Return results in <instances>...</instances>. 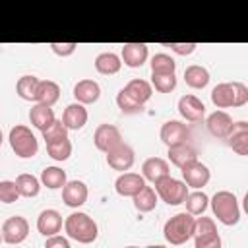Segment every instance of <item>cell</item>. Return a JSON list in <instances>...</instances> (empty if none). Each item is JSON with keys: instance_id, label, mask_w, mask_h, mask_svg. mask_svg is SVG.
<instances>
[{"instance_id": "12", "label": "cell", "mask_w": 248, "mask_h": 248, "mask_svg": "<svg viewBox=\"0 0 248 248\" xmlns=\"http://www.w3.org/2000/svg\"><path fill=\"white\" fill-rule=\"evenodd\" d=\"M87 196H89V190L81 180H68L62 188V202L74 209L81 207L87 202Z\"/></svg>"}, {"instance_id": "3", "label": "cell", "mask_w": 248, "mask_h": 248, "mask_svg": "<svg viewBox=\"0 0 248 248\" xmlns=\"http://www.w3.org/2000/svg\"><path fill=\"white\" fill-rule=\"evenodd\" d=\"M211 211L217 217V221H221L227 227H232L240 221V205L238 200L232 192L229 190H219L213 194V198L209 200Z\"/></svg>"}, {"instance_id": "5", "label": "cell", "mask_w": 248, "mask_h": 248, "mask_svg": "<svg viewBox=\"0 0 248 248\" xmlns=\"http://www.w3.org/2000/svg\"><path fill=\"white\" fill-rule=\"evenodd\" d=\"M8 141H10L12 151H14L19 159H31V157H35L37 151H39V141H37L35 134L31 132L29 126H23V124H16V126L10 130Z\"/></svg>"}, {"instance_id": "39", "label": "cell", "mask_w": 248, "mask_h": 248, "mask_svg": "<svg viewBox=\"0 0 248 248\" xmlns=\"http://www.w3.org/2000/svg\"><path fill=\"white\" fill-rule=\"evenodd\" d=\"M19 198L16 182L14 180H0V202L2 203H14Z\"/></svg>"}, {"instance_id": "8", "label": "cell", "mask_w": 248, "mask_h": 248, "mask_svg": "<svg viewBox=\"0 0 248 248\" xmlns=\"http://www.w3.org/2000/svg\"><path fill=\"white\" fill-rule=\"evenodd\" d=\"M93 143L99 151L108 153L122 143V134L114 124H99L93 134Z\"/></svg>"}, {"instance_id": "32", "label": "cell", "mask_w": 248, "mask_h": 248, "mask_svg": "<svg viewBox=\"0 0 248 248\" xmlns=\"http://www.w3.org/2000/svg\"><path fill=\"white\" fill-rule=\"evenodd\" d=\"M37 87H39V79L35 76H21L17 79V83H16V93L23 101L37 103Z\"/></svg>"}, {"instance_id": "22", "label": "cell", "mask_w": 248, "mask_h": 248, "mask_svg": "<svg viewBox=\"0 0 248 248\" xmlns=\"http://www.w3.org/2000/svg\"><path fill=\"white\" fill-rule=\"evenodd\" d=\"M169 163L161 157H149L143 161L141 165V176L143 180H151V182H157L159 178L163 176H169Z\"/></svg>"}, {"instance_id": "9", "label": "cell", "mask_w": 248, "mask_h": 248, "mask_svg": "<svg viewBox=\"0 0 248 248\" xmlns=\"http://www.w3.org/2000/svg\"><path fill=\"white\" fill-rule=\"evenodd\" d=\"M159 138H161V141H163L167 147H174V145L186 143V140L190 138V130H188V126L182 124L180 120H167V122L161 126Z\"/></svg>"}, {"instance_id": "18", "label": "cell", "mask_w": 248, "mask_h": 248, "mask_svg": "<svg viewBox=\"0 0 248 248\" xmlns=\"http://www.w3.org/2000/svg\"><path fill=\"white\" fill-rule=\"evenodd\" d=\"M74 97H76V103H79L83 107L93 105L101 97V85L95 79H79L74 85Z\"/></svg>"}, {"instance_id": "27", "label": "cell", "mask_w": 248, "mask_h": 248, "mask_svg": "<svg viewBox=\"0 0 248 248\" xmlns=\"http://www.w3.org/2000/svg\"><path fill=\"white\" fill-rule=\"evenodd\" d=\"M60 99V87L56 81L52 79H39V87H37V103L52 107L56 101Z\"/></svg>"}, {"instance_id": "35", "label": "cell", "mask_w": 248, "mask_h": 248, "mask_svg": "<svg viewBox=\"0 0 248 248\" xmlns=\"http://www.w3.org/2000/svg\"><path fill=\"white\" fill-rule=\"evenodd\" d=\"M151 87H155L159 93H170L176 87V76L174 74H151Z\"/></svg>"}, {"instance_id": "30", "label": "cell", "mask_w": 248, "mask_h": 248, "mask_svg": "<svg viewBox=\"0 0 248 248\" xmlns=\"http://www.w3.org/2000/svg\"><path fill=\"white\" fill-rule=\"evenodd\" d=\"M134 207L140 211V213H149V211H153L155 209V205H157V194H155V190L151 188V186H143L134 198Z\"/></svg>"}, {"instance_id": "44", "label": "cell", "mask_w": 248, "mask_h": 248, "mask_svg": "<svg viewBox=\"0 0 248 248\" xmlns=\"http://www.w3.org/2000/svg\"><path fill=\"white\" fill-rule=\"evenodd\" d=\"M145 248H167V246H161V244H151V246H145Z\"/></svg>"}, {"instance_id": "28", "label": "cell", "mask_w": 248, "mask_h": 248, "mask_svg": "<svg viewBox=\"0 0 248 248\" xmlns=\"http://www.w3.org/2000/svg\"><path fill=\"white\" fill-rule=\"evenodd\" d=\"M39 180L48 190H58V188H64V184L68 182V176H66V170H62L60 167H45Z\"/></svg>"}, {"instance_id": "45", "label": "cell", "mask_w": 248, "mask_h": 248, "mask_svg": "<svg viewBox=\"0 0 248 248\" xmlns=\"http://www.w3.org/2000/svg\"><path fill=\"white\" fill-rule=\"evenodd\" d=\"M2 141H4V136H2V130H0V145H2Z\"/></svg>"}, {"instance_id": "11", "label": "cell", "mask_w": 248, "mask_h": 248, "mask_svg": "<svg viewBox=\"0 0 248 248\" xmlns=\"http://www.w3.org/2000/svg\"><path fill=\"white\" fill-rule=\"evenodd\" d=\"M134 159H136L134 149L128 143H124V141L120 145H116L112 151L107 153L108 167L114 169V170H120V172H128L132 169V165H134Z\"/></svg>"}, {"instance_id": "1", "label": "cell", "mask_w": 248, "mask_h": 248, "mask_svg": "<svg viewBox=\"0 0 248 248\" xmlns=\"http://www.w3.org/2000/svg\"><path fill=\"white\" fill-rule=\"evenodd\" d=\"M64 231L68 234V238L79 242V244H91L97 240L99 236V227L93 221V217H89L83 211H74L64 219Z\"/></svg>"}, {"instance_id": "4", "label": "cell", "mask_w": 248, "mask_h": 248, "mask_svg": "<svg viewBox=\"0 0 248 248\" xmlns=\"http://www.w3.org/2000/svg\"><path fill=\"white\" fill-rule=\"evenodd\" d=\"M194 219L196 217L186 213V211L172 215L163 227V234H165L167 242H170L174 246H180V244L188 242L194 236Z\"/></svg>"}, {"instance_id": "2", "label": "cell", "mask_w": 248, "mask_h": 248, "mask_svg": "<svg viewBox=\"0 0 248 248\" xmlns=\"http://www.w3.org/2000/svg\"><path fill=\"white\" fill-rule=\"evenodd\" d=\"M211 103L217 108L229 107H244L248 103V87L242 81H227L219 83L211 89Z\"/></svg>"}, {"instance_id": "23", "label": "cell", "mask_w": 248, "mask_h": 248, "mask_svg": "<svg viewBox=\"0 0 248 248\" xmlns=\"http://www.w3.org/2000/svg\"><path fill=\"white\" fill-rule=\"evenodd\" d=\"M54 120H56V116H54L52 107L35 103V105L31 107V110H29V122H31L37 130H41V132H45Z\"/></svg>"}, {"instance_id": "31", "label": "cell", "mask_w": 248, "mask_h": 248, "mask_svg": "<svg viewBox=\"0 0 248 248\" xmlns=\"http://www.w3.org/2000/svg\"><path fill=\"white\" fill-rule=\"evenodd\" d=\"M184 203H186V213H190V215H203L205 209L209 207V198H207L205 192L194 190V192H188Z\"/></svg>"}, {"instance_id": "13", "label": "cell", "mask_w": 248, "mask_h": 248, "mask_svg": "<svg viewBox=\"0 0 248 248\" xmlns=\"http://www.w3.org/2000/svg\"><path fill=\"white\" fill-rule=\"evenodd\" d=\"M205 124H207V130H209V134H211L213 138L227 140L229 134L232 132V124H234V122H232V118H231L229 112H225V110H215V112H211V114L207 116Z\"/></svg>"}, {"instance_id": "15", "label": "cell", "mask_w": 248, "mask_h": 248, "mask_svg": "<svg viewBox=\"0 0 248 248\" xmlns=\"http://www.w3.org/2000/svg\"><path fill=\"white\" fill-rule=\"evenodd\" d=\"M178 112L188 122H200L205 116V105L196 95H182L178 99Z\"/></svg>"}, {"instance_id": "40", "label": "cell", "mask_w": 248, "mask_h": 248, "mask_svg": "<svg viewBox=\"0 0 248 248\" xmlns=\"http://www.w3.org/2000/svg\"><path fill=\"white\" fill-rule=\"evenodd\" d=\"M221 246H223V240H221L219 232L194 236V248H221Z\"/></svg>"}, {"instance_id": "37", "label": "cell", "mask_w": 248, "mask_h": 248, "mask_svg": "<svg viewBox=\"0 0 248 248\" xmlns=\"http://www.w3.org/2000/svg\"><path fill=\"white\" fill-rule=\"evenodd\" d=\"M213 232H217V225L211 217L202 215V217L194 219V236H203V234H213Z\"/></svg>"}, {"instance_id": "6", "label": "cell", "mask_w": 248, "mask_h": 248, "mask_svg": "<svg viewBox=\"0 0 248 248\" xmlns=\"http://www.w3.org/2000/svg\"><path fill=\"white\" fill-rule=\"evenodd\" d=\"M153 184H155L153 190H155L157 198H161L167 205H180V203H184V200L188 196V186L182 180L172 178L170 174L159 178Z\"/></svg>"}, {"instance_id": "14", "label": "cell", "mask_w": 248, "mask_h": 248, "mask_svg": "<svg viewBox=\"0 0 248 248\" xmlns=\"http://www.w3.org/2000/svg\"><path fill=\"white\" fill-rule=\"evenodd\" d=\"M147 56H149V48L145 43H124L120 52V60L128 68H141Z\"/></svg>"}, {"instance_id": "25", "label": "cell", "mask_w": 248, "mask_h": 248, "mask_svg": "<svg viewBox=\"0 0 248 248\" xmlns=\"http://www.w3.org/2000/svg\"><path fill=\"white\" fill-rule=\"evenodd\" d=\"M122 68V60L114 52H101L95 58V70L103 76H114Z\"/></svg>"}, {"instance_id": "16", "label": "cell", "mask_w": 248, "mask_h": 248, "mask_svg": "<svg viewBox=\"0 0 248 248\" xmlns=\"http://www.w3.org/2000/svg\"><path fill=\"white\" fill-rule=\"evenodd\" d=\"M145 186V180L141 174L138 172H122L116 180H114V190L118 196L124 198H134L141 188Z\"/></svg>"}, {"instance_id": "17", "label": "cell", "mask_w": 248, "mask_h": 248, "mask_svg": "<svg viewBox=\"0 0 248 248\" xmlns=\"http://www.w3.org/2000/svg\"><path fill=\"white\" fill-rule=\"evenodd\" d=\"M64 221H62V215L56 211V209H43L37 217V231L43 234V236H54L60 232Z\"/></svg>"}, {"instance_id": "26", "label": "cell", "mask_w": 248, "mask_h": 248, "mask_svg": "<svg viewBox=\"0 0 248 248\" xmlns=\"http://www.w3.org/2000/svg\"><path fill=\"white\" fill-rule=\"evenodd\" d=\"M184 81L192 89H203L209 83V72L200 64H192L184 70Z\"/></svg>"}, {"instance_id": "42", "label": "cell", "mask_w": 248, "mask_h": 248, "mask_svg": "<svg viewBox=\"0 0 248 248\" xmlns=\"http://www.w3.org/2000/svg\"><path fill=\"white\" fill-rule=\"evenodd\" d=\"M76 46H78V43H50L52 52L58 54V56H70V54H74Z\"/></svg>"}, {"instance_id": "21", "label": "cell", "mask_w": 248, "mask_h": 248, "mask_svg": "<svg viewBox=\"0 0 248 248\" xmlns=\"http://www.w3.org/2000/svg\"><path fill=\"white\" fill-rule=\"evenodd\" d=\"M122 89L126 91L128 97H132V99H134L136 103H140L141 107H143V105L151 99V95H153V87H151V83L145 81V79H140V78L130 79Z\"/></svg>"}, {"instance_id": "46", "label": "cell", "mask_w": 248, "mask_h": 248, "mask_svg": "<svg viewBox=\"0 0 248 248\" xmlns=\"http://www.w3.org/2000/svg\"><path fill=\"white\" fill-rule=\"evenodd\" d=\"M124 248H140V246H124Z\"/></svg>"}, {"instance_id": "34", "label": "cell", "mask_w": 248, "mask_h": 248, "mask_svg": "<svg viewBox=\"0 0 248 248\" xmlns=\"http://www.w3.org/2000/svg\"><path fill=\"white\" fill-rule=\"evenodd\" d=\"M151 74H174L176 72V62L170 54L159 52L151 58Z\"/></svg>"}, {"instance_id": "24", "label": "cell", "mask_w": 248, "mask_h": 248, "mask_svg": "<svg viewBox=\"0 0 248 248\" xmlns=\"http://www.w3.org/2000/svg\"><path fill=\"white\" fill-rule=\"evenodd\" d=\"M169 161L178 167V169H184L186 165L198 161V151L188 145V143H180V145H174V147H169Z\"/></svg>"}, {"instance_id": "36", "label": "cell", "mask_w": 248, "mask_h": 248, "mask_svg": "<svg viewBox=\"0 0 248 248\" xmlns=\"http://www.w3.org/2000/svg\"><path fill=\"white\" fill-rule=\"evenodd\" d=\"M116 105H118V108H120L122 112H126V114H136V112H141V110H143V107H141L140 103H136L132 97H128L124 89H120V91L116 93Z\"/></svg>"}, {"instance_id": "43", "label": "cell", "mask_w": 248, "mask_h": 248, "mask_svg": "<svg viewBox=\"0 0 248 248\" xmlns=\"http://www.w3.org/2000/svg\"><path fill=\"white\" fill-rule=\"evenodd\" d=\"M45 248H70V242H68L66 236L54 234V236H48V238H46Z\"/></svg>"}, {"instance_id": "33", "label": "cell", "mask_w": 248, "mask_h": 248, "mask_svg": "<svg viewBox=\"0 0 248 248\" xmlns=\"http://www.w3.org/2000/svg\"><path fill=\"white\" fill-rule=\"evenodd\" d=\"M46 153L48 157H52L54 161H66L72 155V141L70 138H62V140H54L46 143Z\"/></svg>"}, {"instance_id": "7", "label": "cell", "mask_w": 248, "mask_h": 248, "mask_svg": "<svg viewBox=\"0 0 248 248\" xmlns=\"http://www.w3.org/2000/svg\"><path fill=\"white\" fill-rule=\"evenodd\" d=\"M0 232H2V240L6 244L17 246V244H21L27 238V234H29V223L21 215H12V217H8L4 221Z\"/></svg>"}, {"instance_id": "10", "label": "cell", "mask_w": 248, "mask_h": 248, "mask_svg": "<svg viewBox=\"0 0 248 248\" xmlns=\"http://www.w3.org/2000/svg\"><path fill=\"white\" fill-rule=\"evenodd\" d=\"M180 172H182V178H184L182 182L188 188H194V190H202L211 178V172H209L207 165H203L200 161H194V163L186 165L184 169H180Z\"/></svg>"}, {"instance_id": "38", "label": "cell", "mask_w": 248, "mask_h": 248, "mask_svg": "<svg viewBox=\"0 0 248 248\" xmlns=\"http://www.w3.org/2000/svg\"><path fill=\"white\" fill-rule=\"evenodd\" d=\"M43 134V140H45V143H48V141H54V140H62V138H68V130H66V126L62 124V120H54L45 132H41Z\"/></svg>"}, {"instance_id": "47", "label": "cell", "mask_w": 248, "mask_h": 248, "mask_svg": "<svg viewBox=\"0 0 248 248\" xmlns=\"http://www.w3.org/2000/svg\"><path fill=\"white\" fill-rule=\"evenodd\" d=\"M0 242H2V232H0Z\"/></svg>"}, {"instance_id": "41", "label": "cell", "mask_w": 248, "mask_h": 248, "mask_svg": "<svg viewBox=\"0 0 248 248\" xmlns=\"http://www.w3.org/2000/svg\"><path fill=\"white\" fill-rule=\"evenodd\" d=\"M163 46H169L172 52H176V54H180V56H188V54H192L194 50H196V43H165Z\"/></svg>"}, {"instance_id": "29", "label": "cell", "mask_w": 248, "mask_h": 248, "mask_svg": "<svg viewBox=\"0 0 248 248\" xmlns=\"http://www.w3.org/2000/svg\"><path fill=\"white\" fill-rule=\"evenodd\" d=\"M14 182H16L17 194L23 196V198H35L41 192V180L37 176L29 174V172H21Z\"/></svg>"}, {"instance_id": "20", "label": "cell", "mask_w": 248, "mask_h": 248, "mask_svg": "<svg viewBox=\"0 0 248 248\" xmlns=\"http://www.w3.org/2000/svg\"><path fill=\"white\" fill-rule=\"evenodd\" d=\"M227 143L232 147V151H236L238 155L246 157L248 155V122L238 120L232 124V132L227 138Z\"/></svg>"}, {"instance_id": "19", "label": "cell", "mask_w": 248, "mask_h": 248, "mask_svg": "<svg viewBox=\"0 0 248 248\" xmlns=\"http://www.w3.org/2000/svg\"><path fill=\"white\" fill-rule=\"evenodd\" d=\"M87 118H89V114H87V108L83 107V105H79V103H72V105H68L66 108H64V114H62V124L66 126V130L70 132V130H81L85 124H87Z\"/></svg>"}]
</instances>
